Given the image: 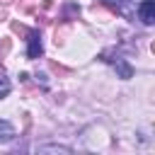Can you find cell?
Wrapping results in <instances>:
<instances>
[{"instance_id": "1", "label": "cell", "mask_w": 155, "mask_h": 155, "mask_svg": "<svg viewBox=\"0 0 155 155\" xmlns=\"http://www.w3.org/2000/svg\"><path fill=\"white\" fill-rule=\"evenodd\" d=\"M27 58H39L41 53H44V46H41V36H39V31H34V29H29L27 31Z\"/></svg>"}, {"instance_id": "2", "label": "cell", "mask_w": 155, "mask_h": 155, "mask_svg": "<svg viewBox=\"0 0 155 155\" xmlns=\"http://www.w3.org/2000/svg\"><path fill=\"white\" fill-rule=\"evenodd\" d=\"M138 17H140V22L143 24H153L155 22V0H140V5H138Z\"/></svg>"}, {"instance_id": "3", "label": "cell", "mask_w": 155, "mask_h": 155, "mask_svg": "<svg viewBox=\"0 0 155 155\" xmlns=\"http://www.w3.org/2000/svg\"><path fill=\"white\" fill-rule=\"evenodd\" d=\"M102 61H109V63L116 68V73H119L124 80H128V78L133 75V68H131V65H128L124 58H107V56H102Z\"/></svg>"}, {"instance_id": "4", "label": "cell", "mask_w": 155, "mask_h": 155, "mask_svg": "<svg viewBox=\"0 0 155 155\" xmlns=\"http://www.w3.org/2000/svg\"><path fill=\"white\" fill-rule=\"evenodd\" d=\"M36 153H63V155H70V153H73V148L51 143V145H36Z\"/></svg>"}, {"instance_id": "5", "label": "cell", "mask_w": 155, "mask_h": 155, "mask_svg": "<svg viewBox=\"0 0 155 155\" xmlns=\"http://www.w3.org/2000/svg\"><path fill=\"white\" fill-rule=\"evenodd\" d=\"M12 138H15V128H12V124L0 119V143H7V140H12Z\"/></svg>"}, {"instance_id": "6", "label": "cell", "mask_w": 155, "mask_h": 155, "mask_svg": "<svg viewBox=\"0 0 155 155\" xmlns=\"http://www.w3.org/2000/svg\"><path fill=\"white\" fill-rule=\"evenodd\" d=\"M97 5H104V7H109L111 12H124L126 0H97Z\"/></svg>"}, {"instance_id": "7", "label": "cell", "mask_w": 155, "mask_h": 155, "mask_svg": "<svg viewBox=\"0 0 155 155\" xmlns=\"http://www.w3.org/2000/svg\"><path fill=\"white\" fill-rule=\"evenodd\" d=\"M10 87H12V85H10V78L0 70V97H7V94H10Z\"/></svg>"}, {"instance_id": "8", "label": "cell", "mask_w": 155, "mask_h": 155, "mask_svg": "<svg viewBox=\"0 0 155 155\" xmlns=\"http://www.w3.org/2000/svg\"><path fill=\"white\" fill-rule=\"evenodd\" d=\"M0 2H2V5H7V2H12V0H0Z\"/></svg>"}]
</instances>
